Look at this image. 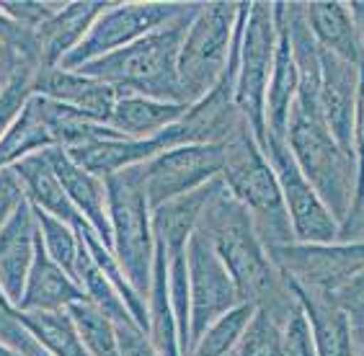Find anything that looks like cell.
Instances as JSON below:
<instances>
[{"label":"cell","mask_w":364,"mask_h":356,"mask_svg":"<svg viewBox=\"0 0 364 356\" xmlns=\"http://www.w3.org/2000/svg\"><path fill=\"white\" fill-rule=\"evenodd\" d=\"M36 70H39V63L31 60V57H23L21 63H18V68H16L14 77L8 80V85L0 93V137L18 119V114L23 112V106L28 104V98L34 96Z\"/></svg>","instance_id":"31"},{"label":"cell","mask_w":364,"mask_h":356,"mask_svg":"<svg viewBox=\"0 0 364 356\" xmlns=\"http://www.w3.org/2000/svg\"><path fill=\"white\" fill-rule=\"evenodd\" d=\"M354 356H364V330H354Z\"/></svg>","instance_id":"41"},{"label":"cell","mask_w":364,"mask_h":356,"mask_svg":"<svg viewBox=\"0 0 364 356\" xmlns=\"http://www.w3.org/2000/svg\"><path fill=\"white\" fill-rule=\"evenodd\" d=\"M267 253L284 279L321 294H336L364 271V240L287 243L272 245Z\"/></svg>","instance_id":"9"},{"label":"cell","mask_w":364,"mask_h":356,"mask_svg":"<svg viewBox=\"0 0 364 356\" xmlns=\"http://www.w3.org/2000/svg\"><path fill=\"white\" fill-rule=\"evenodd\" d=\"M114 330H117V351H119V356H158L147 333L134 320L114 325Z\"/></svg>","instance_id":"36"},{"label":"cell","mask_w":364,"mask_h":356,"mask_svg":"<svg viewBox=\"0 0 364 356\" xmlns=\"http://www.w3.org/2000/svg\"><path fill=\"white\" fill-rule=\"evenodd\" d=\"M287 281V279H284ZM292 289L294 300L300 310L308 318L313 343H316L318 356H354V333H351V323L346 318L333 294L310 292L302 286H294L287 281Z\"/></svg>","instance_id":"20"},{"label":"cell","mask_w":364,"mask_h":356,"mask_svg":"<svg viewBox=\"0 0 364 356\" xmlns=\"http://www.w3.org/2000/svg\"><path fill=\"white\" fill-rule=\"evenodd\" d=\"M26 330L42 343L52 356H88L68 310H42V313H18Z\"/></svg>","instance_id":"26"},{"label":"cell","mask_w":364,"mask_h":356,"mask_svg":"<svg viewBox=\"0 0 364 356\" xmlns=\"http://www.w3.org/2000/svg\"><path fill=\"white\" fill-rule=\"evenodd\" d=\"M284 356H318L308 318L300 308L294 310L289 315V320L284 323Z\"/></svg>","instance_id":"34"},{"label":"cell","mask_w":364,"mask_h":356,"mask_svg":"<svg viewBox=\"0 0 364 356\" xmlns=\"http://www.w3.org/2000/svg\"><path fill=\"white\" fill-rule=\"evenodd\" d=\"M189 106L191 104L122 93L114 104L109 126L122 137H129V140H147V137H155V134L166 132L168 126L178 124L183 114L189 112Z\"/></svg>","instance_id":"24"},{"label":"cell","mask_w":364,"mask_h":356,"mask_svg":"<svg viewBox=\"0 0 364 356\" xmlns=\"http://www.w3.org/2000/svg\"><path fill=\"white\" fill-rule=\"evenodd\" d=\"M338 240H364V212L346 225H341L338 230Z\"/></svg>","instance_id":"39"},{"label":"cell","mask_w":364,"mask_h":356,"mask_svg":"<svg viewBox=\"0 0 364 356\" xmlns=\"http://www.w3.org/2000/svg\"><path fill=\"white\" fill-rule=\"evenodd\" d=\"M23 202H26V196H23V189L16 173L11 168L0 171V225L6 222L8 217L16 212V207Z\"/></svg>","instance_id":"37"},{"label":"cell","mask_w":364,"mask_h":356,"mask_svg":"<svg viewBox=\"0 0 364 356\" xmlns=\"http://www.w3.org/2000/svg\"><path fill=\"white\" fill-rule=\"evenodd\" d=\"M223 155L225 161L220 181H223L225 194L248 212L261 243L267 248L294 243L277 173L251 129L245 126L225 142Z\"/></svg>","instance_id":"4"},{"label":"cell","mask_w":364,"mask_h":356,"mask_svg":"<svg viewBox=\"0 0 364 356\" xmlns=\"http://www.w3.org/2000/svg\"><path fill=\"white\" fill-rule=\"evenodd\" d=\"M85 300L83 289L73 276L60 269L44 253L42 243L36 240V251L31 269H28L23 297L18 302V313H42V310H68L75 302Z\"/></svg>","instance_id":"23"},{"label":"cell","mask_w":364,"mask_h":356,"mask_svg":"<svg viewBox=\"0 0 364 356\" xmlns=\"http://www.w3.org/2000/svg\"><path fill=\"white\" fill-rule=\"evenodd\" d=\"M21 60H23V55H18L16 49H11L8 44L0 42V93H3V88L8 85V80L14 77L16 68H18Z\"/></svg>","instance_id":"38"},{"label":"cell","mask_w":364,"mask_h":356,"mask_svg":"<svg viewBox=\"0 0 364 356\" xmlns=\"http://www.w3.org/2000/svg\"><path fill=\"white\" fill-rule=\"evenodd\" d=\"M362 212H364V210H362Z\"/></svg>","instance_id":"43"},{"label":"cell","mask_w":364,"mask_h":356,"mask_svg":"<svg viewBox=\"0 0 364 356\" xmlns=\"http://www.w3.org/2000/svg\"><path fill=\"white\" fill-rule=\"evenodd\" d=\"M34 96H42L63 104L68 109H75L77 114L109 124L114 112V104L119 93L104 80L85 75L77 70H63V68H39L34 77Z\"/></svg>","instance_id":"14"},{"label":"cell","mask_w":364,"mask_h":356,"mask_svg":"<svg viewBox=\"0 0 364 356\" xmlns=\"http://www.w3.org/2000/svg\"><path fill=\"white\" fill-rule=\"evenodd\" d=\"M52 166L55 173L63 183L65 194L77 210V215L83 217L88 227L101 237V243L114 251L112 243V225H109V196H106V181L96 178L93 173L83 171L80 166L68 158L65 150H52Z\"/></svg>","instance_id":"18"},{"label":"cell","mask_w":364,"mask_h":356,"mask_svg":"<svg viewBox=\"0 0 364 356\" xmlns=\"http://www.w3.org/2000/svg\"><path fill=\"white\" fill-rule=\"evenodd\" d=\"M0 356H21V354H18V351H14V349H8V346H3V343H0Z\"/></svg>","instance_id":"42"},{"label":"cell","mask_w":364,"mask_h":356,"mask_svg":"<svg viewBox=\"0 0 364 356\" xmlns=\"http://www.w3.org/2000/svg\"><path fill=\"white\" fill-rule=\"evenodd\" d=\"M68 315H70L73 325H75L88 356H119L114 323L91 300H80L75 305H70Z\"/></svg>","instance_id":"27"},{"label":"cell","mask_w":364,"mask_h":356,"mask_svg":"<svg viewBox=\"0 0 364 356\" xmlns=\"http://www.w3.org/2000/svg\"><path fill=\"white\" fill-rule=\"evenodd\" d=\"M63 6V0H0V11L31 34H36Z\"/></svg>","instance_id":"32"},{"label":"cell","mask_w":364,"mask_h":356,"mask_svg":"<svg viewBox=\"0 0 364 356\" xmlns=\"http://www.w3.org/2000/svg\"><path fill=\"white\" fill-rule=\"evenodd\" d=\"M297 88H300V75H297V65H294L287 31L277 23V49H274V65L272 75H269L264 114H267V132L279 137V140H284V134H287L289 112H292L294 98H297Z\"/></svg>","instance_id":"25"},{"label":"cell","mask_w":364,"mask_h":356,"mask_svg":"<svg viewBox=\"0 0 364 356\" xmlns=\"http://www.w3.org/2000/svg\"><path fill=\"white\" fill-rule=\"evenodd\" d=\"M186 145L178 124L168 126L166 132L147 137V140H129V137H109V140H96L88 145L65 150L75 166L93 173L96 178H109L114 173H122L127 168H134L147 163L150 158L161 155L163 150Z\"/></svg>","instance_id":"13"},{"label":"cell","mask_w":364,"mask_h":356,"mask_svg":"<svg viewBox=\"0 0 364 356\" xmlns=\"http://www.w3.org/2000/svg\"><path fill=\"white\" fill-rule=\"evenodd\" d=\"M109 6L106 0H75L65 3L39 31H36V55L39 68H60L65 57L83 42L91 23Z\"/></svg>","instance_id":"19"},{"label":"cell","mask_w":364,"mask_h":356,"mask_svg":"<svg viewBox=\"0 0 364 356\" xmlns=\"http://www.w3.org/2000/svg\"><path fill=\"white\" fill-rule=\"evenodd\" d=\"M333 297H336L338 308L349 318L351 333H354V330H364V271H359L357 276L346 286H341Z\"/></svg>","instance_id":"35"},{"label":"cell","mask_w":364,"mask_h":356,"mask_svg":"<svg viewBox=\"0 0 364 356\" xmlns=\"http://www.w3.org/2000/svg\"><path fill=\"white\" fill-rule=\"evenodd\" d=\"M186 271H189V302H191V349L199 335L220 320L232 308L243 305L230 274L215 253L212 243L194 230L186 243Z\"/></svg>","instance_id":"12"},{"label":"cell","mask_w":364,"mask_h":356,"mask_svg":"<svg viewBox=\"0 0 364 356\" xmlns=\"http://www.w3.org/2000/svg\"><path fill=\"white\" fill-rule=\"evenodd\" d=\"M277 49V21L274 3H248L243 36H240L238 83H235V109L251 126L256 142L267 137V88Z\"/></svg>","instance_id":"7"},{"label":"cell","mask_w":364,"mask_h":356,"mask_svg":"<svg viewBox=\"0 0 364 356\" xmlns=\"http://www.w3.org/2000/svg\"><path fill=\"white\" fill-rule=\"evenodd\" d=\"M199 6L202 3H189V8L166 26L155 28L129 47L83 65L77 72L104 80L119 96L129 93V96L186 104L178 83V49Z\"/></svg>","instance_id":"3"},{"label":"cell","mask_w":364,"mask_h":356,"mask_svg":"<svg viewBox=\"0 0 364 356\" xmlns=\"http://www.w3.org/2000/svg\"><path fill=\"white\" fill-rule=\"evenodd\" d=\"M305 21L318 49L338 57L343 63L364 68V52L359 44L357 26L351 18L349 3H326V0H313L305 3Z\"/></svg>","instance_id":"22"},{"label":"cell","mask_w":364,"mask_h":356,"mask_svg":"<svg viewBox=\"0 0 364 356\" xmlns=\"http://www.w3.org/2000/svg\"><path fill=\"white\" fill-rule=\"evenodd\" d=\"M106 181L109 196V225H112L114 256L119 261L122 274L129 286L147 300L150 279H153L155 259V237L150 222V204L142 191L137 166L127 168L122 173H114Z\"/></svg>","instance_id":"5"},{"label":"cell","mask_w":364,"mask_h":356,"mask_svg":"<svg viewBox=\"0 0 364 356\" xmlns=\"http://www.w3.org/2000/svg\"><path fill=\"white\" fill-rule=\"evenodd\" d=\"M223 161L220 145H178L140 163L137 173L150 212L220 178Z\"/></svg>","instance_id":"10"},{"label":"cell","mask_w":364,"mask_h":356,"mask_svg":"<svg viewBox=\"0 0 364 356\" xmlns=\"http://www.w3.org/2000/svg\"><path fill=\"white\" fill-rule=\"evenodd\" d=\"M259 145L267 155V161L272 163L277 181H279L294 243H336L341 225L333 220V215L326 210V204L321 202L316 189L302 176L284 140L267 132V137Z\"/></svg>","instance_id":"11"},{"label":"cell","mask_w":364,"mask_h":356,"mask_svg":"<svg viewBox=\"0 0 364 356\" xmlns=\"http://www.w3.org/2000/svg\"><path fill=\"white\" fill-rule=\"evenodd\" d=\"M36 240H39V230H36L34 207L23 202L0 225V292L6 294V300L14 308H18L23 297Z\"/></svg>","instance_id":"16"},{"label":"cell","mask_w":364,"mask_h":356,"mask_svg":"<svg viewBox=\"0 0 364 356\" xmlns=\"http://www.w3.org/2000/svg\"><path fill=\"white\" fill-rule=\"evenodd\" d=\"M196 230L210 240L225 264L240 302L264 310L284 325L300 305L284 276L274 269L267 245L261 243L248 212L220 189L204 207Z\"/></svg>","instance_id":"1"},{"label":"cell","mask_w":364,"mask_h":356,"mask_svg":"<svg viewBox=\"0 0 364 356\" xmlns=\"http://www.w3.org/2000/svg\"><path fill=\"white\" fill-rule=\"evenodd\" d=\"M284 145L289 147L294 163L321 196L326 210L343 225L351 215L354 189H357V166L354 158L343 153L333 140L318 101V88L300 85L289 112Z\"/></svg>","instance_id":"2"},{"label":"cell","mask_w":364,"mask_h":356,"mask_svg":"<svg viewBox=\"0 0 364 356\" xmlns=\"http://www.w3.org/2000/svg\"><path fill=\"white\" fill-rule=\"evenodd\" d=\"M11 171L16 173L18 183H21L23 196L26 202L34 207V210L44 212V215L55 217L63 225L73 227V230H83L85 220L77 215V210L73 207V202L65 194L63 183L57 178L55 166H52V150H44V153L28 155L23 161L14 163Z\"/></svg>","instance_id":"17"},{"label":"cell","mask_w":364,"mask_h":356,"mask_svg":"<svg viewBox=\"0 0 364 356\" xmlns=\"http://www.w3.org/2000/svg\"><path fill=\"white\" fill-rule=\"evenodd\" d=\"M349 11H351V18H354V26H357L359 44H362V52H364V0L349 3Z\"/></svg>","instance_id":"40"},{"label":"cell","mask_w":364,"mask_h":356,"mask_svg":"<svg viewBox=\"0 0 364 356\" xmlns=\"http://www.w3.org/2000/svg\"><path fill=\"white\" fill-rule=\"evenodd\" d=\"M321 52V88L318 101L326 124H328L333 140L343 153L351 155V132H354V112H357V91H359V70L354 65L343 63L338 57Z\"/></svg>","instance_id":"15"},{"label":"cell","mask_w":364,"mask_h":356,"mask_svg":"<svg viewBox=\"0 0 364 356\" xmlns=\"http://www.w3.org/2000/svg\"><path fill=\"white\" fill-rule=\"evenodd\" d=\"M220 189H223V181L215 178V181H210L202 189L189 191V194L178 196L173 202L153 210V215H150L153 237L155 243L163 245V251H166L168 259H173L178 253H186V243H189V237L194 235L196 225L202 220L204 207L210 204V199Z\"/></svg>","instance_id":"21"},{"label":"cell","mask_w":364,"mask_h":356,"mask_svg":"<svg viewBox=\"0 0 364 356\" xmlns=\"http://www.w3.org/2000/svg\"><path fill=\"white\" fill-rule=\"evenodd\" d=\"M34 217H36V230H39V243H42L44 253L68 276L75 279L77 253H80V237H77V232L39 210H34Z\"/></svg>","instance_id":"29"},{"label":"cell","mask_w":364,"mask_h":356,"mask_svg":"<svg viewBox=\"0 0 364 356\" xmlns=\"http://www.w3.org/2000/svg\"><path fill=\"white\" fill-rule=\"evenodd\" d=\"M253 305H238L228 315H223L220 320H215L210 328L199 335V341L194 343L189 356H230L235 343H238L240 333L245 330L248 320L253 315Z\"/></svg>","instance_id":"28"},{"label":"cell","mask_w":364,"mask_h":356,"mask_svg":"<svg viewBox=\"0 0 364 356\" xmlns=\"http://www.w3.org/2000/svg\"><path fill=\"white\" fill-rule=\"evenodd\" d=\"M240 3H202L178 49V83L186 104L215 88L228 68Z\"/></svg>","instance_id":"6"},{"label":"cell","mask_w":364,"mask_h":356,"mask_svg":"<svg viewBox=\"0 0 364 356\" xmlns=\"http://www.w3.org/2000/svg\"><path fill=\"white\" fill-rule=\"evenodd\" d=\"M351 155H354V166H357V189H354V204H351V215H349V220H354L364 210V68L359 70L357 112H354V132H351Z\"/></svg>","instance_id":"33"},{"label":"cell","mask_w":364,"mask_h":356,"mask_svg":"<svg viewBox=\"0 0 364 356\" xmlns=\"http://www.w3.org/2000/svg\"><path fill=\"white\" fill-rule=\"evenodd\" d=\"M230 356H284V325L264 310H253Z\"/></svg>","instance_id":"30"},{"label":"cell","mask_w":364,"mask_h":356,"mask_svg":"<svg viewBox=\"0 0 364 356\" xmlns=\"http://www.w3.org/2000/svg\"><path fill=\"white\" fill-rule=\"evenodd\" d=\"M189 8V3H158V0H145V3H109L91 23L83 42L65 57L60 68L63 70H80L83 65L93 63L98 57H106L117 49L129 47L132 42L142 39L155 28L166 26L181 16Z\"/></svg>","instance_id":"8"}]
</instances>
